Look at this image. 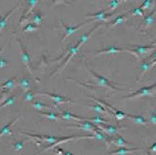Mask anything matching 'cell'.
Returning a JSON list of instances; mask_svg holds the SVG:
<instances>
[{"instance_id":"obj_1","label":"cell","mask_w":156,"mask_h":155,"mask_svg":"<svg viewBox=\"0 0 156 155\" xmlns=\"http://www.w3.org/2000/svg\"><path fill=\"white\" fill-rule=\"evenodd\" d=\"M84 67H85V69L92 75V77L94 79V83L97 86L105 87V88H108L110 90H115V91H123V89H122V88H119V87H117L116 85H114L111 80H109L108 79H106V78H105L103 76L99 75V74H97L96 72L93 71L91 68H89V67H87L86 65H84Z\"/></svg>"},{"instance_id":"obj_2","label":"cell","mask_w":156,"mask_h":155,"mask_svg":"<svg viewBox=\"0 0 156 155\" xmlns=\"http://www.w3.org/2000/svg\"><path fill=\"white\" fill-rule=\"evenodd\" d=\"M81 45H83V42H81L80 40L79 39L75 45L71 46L70 48H69L68 50H67V52H66V58L64 59V62H63L62 64H60V65H58V68L51 74V75H50V78H53L55 75H58V74H59L60 72H62V71L65 68V67L67 66V64H68L69 62L72 59V58L78 53L79 48H80V47Z\"/></svg>"},{"instance_id":"obj_3","label":"cell","mask_w":156,"mask_h":155,"mask_svg":"<svg viewBox=\"0 0 156 155\" xmlns=\"http://www.w3.org/2000/svg\"><path fill=\"white\" fill-rule=\"evenodd\" d=\"M155 48H156V43L151 44V45H145V46L132 45L131 48H125V49H126V52L131 53L138 60H141L142 57L145 56L146 54H147L148 52L154 50Z\"/></svg>"},{"instance_id":"obj_4","label":"cell","mask_w":156,"mask_h":155,"mask_svg":"<svg viewBox=\"0 0 156 155\" xmlns=\"http://www.w3.org/2000/svg\"><path fill=\"white\" fill-rule=\"evenodd\" d=\"M156 92V83L151 84L150 86H144L142 88L138 89L129 95L124 97L125 100H130V99H137V98H142V97H153Z\"/></svg>"},{"instance_id":"obj_5","label":"cell","mask_w":156,"mask_h":155,"mask_svg":"<svg viewBox=\"0 0 156 155\" xmlns=\"http://www.w3.org/2000/svg\"><path fill=\"white\" fill-rule=\"evenodd\" d=\"M18 132L20 134L25 136H28L30 138H35L38 142H46L49 143L50 146L54 145L56 142H58V140L62 139V136H54V135H46V134H33L30 132H24V131H20L18 130Z\"/></svg>"},{"instance_id":"obj_6","label":"cell","mask_w":156,"mask_h":155,"mask_svg":"<svg viewBox=\"0 0 156 155\" xmlns=\"http://www.w3.org/2000/svg\"><path fill=\"white\" fill-rule=\"evenodd\" d=\"M16 40H17V42L19 43L20 49H21V62L26 66V68L28 69L29 73L31 74V76L36 79V77H35V75H34V71H33V68H32V60H31L30 54L28 53V51H27L26 47L24 46V44L22 42V40L20 39L19 37H16Z\"/></svg>"},{"instance_id":"obj_7","label":"cell","mask_w":156,"mask_h":155,"mask_svg":"<svg viewBox=\"0 0 156 155\" xmlns=\"http://www.w3.org/2000/svg\"><path fill=\"white\" fill-rule=\"evenodd\" d=\"M91 22H94V20H93V19H90V20L88 19L87 21H85V22H83V23H80V24H78V25H75V26H68V25H66V24L63 22V20L62 19V20H60V24L62 25V28H63V30L65 31V33H64V36H63V37H62V41H60V45H62V44L64 42V40H65L67 37H69L71 35H73L74 33L77 32L79 29H80L83 26H85L86 24L91 23Z\"/></svg>"},{"instance_id":"obj_8","label":"cell","mask_w":156,"mask_h":155,"mask_svg":"<svg viewBox=\"0 0 156 155\" xmlns=\"http://www.w3.org/2000/svg\"><path fill=\"white\" fill-rule=\"evenodd\" d=\"M89 99H91V100H95L96 103H98V104H101V105H104L105 107H106V108H107L108 110H109L110 112H112L113 116H114L115 118H116L117 122H119V121L125 119V118L126 117V115H127V113H125V112L121 111V110H119V109H117V108H114V107H113L112 105H110L107 102H105V100H99V99H96V98H94V97H89Z\"/></svg>"},{"instance_id":"obj_9","label":"cell","mask_w":156,"mask_h":155,"mask_svg":"<svg viewBox=\"0 0 156 155\" xmlns=\"http://www.w3.org/2000/svg\"><path fill=\"white\" fill-rule=\"evenodd\" d=\"M37 95H45L47 97L51 98L54 102V104L57 107H58V104H71L74 103L71 99L64 97L62 95H59V94H54V93H49V92H37Z\"/></svg>"},{"instance_id":"obj_10","label":"cell","mask_w":156,"mask_h":155,"mask_svg":"<svg viewBox=\"0 0 156 155\" xmlns=\"http://www.w3.org/2000/svg\"><path fill=\"white\" fill-rule=\"evenodd\" d=\"M117 12H108L104 10H101L97 12H94V13H89V15L86 16V18H90L93 19L94 21H110L111 18L116 15Z\"/></svg>"},{"instance_id":"obj_11","label":"cell","mask_w":156,"mask_h":155,"mask_svg":"<svg viewBox=\"0 0 156 155\" xmlns=\"http://www.w3.org/2000/svg\"><path fill=\"white\" fill-rule=\"evenodd\" d=\"M68 127H76L79 129H83L85 131H89L93 133L96 129H98L99 127L97 125H95L94 123L90 122V121H80V122H77L74 125H68Z\"/></svg>"},{"instance_id":"obj_12","label":"cell","mask_w":156,"mask_h":155,"mask_svg":"<svg viewBox=\"0 0 156 155\" xmlns=\"http://www.w3.org/2000/svg\"><path fill=\"white\" fill-rule=\"evenodd\" d=\"M99 129L103 131L104 133H105L107 136L113 137L114 135H116L118 133V131H120L121 129H126L125 126H120V125H106V124H103V125H98Z\"/></svg>"},{"instance_id":"obj_13","label":"cell","mask_w":156,"mask_h":155,"mask_svg":"<svg viewBox=\"0 0 156 155\" xmlns=\"http://www.w3.org/2000/svg\"><path fill=\"white\" fill-rule=\"evenodd\" d=\"M123 52H126L125 48H118V47L110 46L105 49H101L97 51H90L86 54H91V55H104V54H115V53H123Z\"/></svg>"},{"instance_id":"obj_14","label":"cell","mask_w":156,"mask_h":155,"mask_svg":"<svg viewBox=\"0 0 156 155\" xmlns=\"http://www.w3.org/2000/svg\"><path fill=\"white\" fill-rule=\"evenodd\" d=\"M155 13H156V6H155V8L151 11V12L150 13V15H147L144 19H143V21H142L141 25H140V28L142 31H145L147 30L148 27H150L153 21H154V16H155Z\"/></svg>"},{"instance_id":"obj_15","label":"cell","mask_w":156,"mask_h":155,"mask_svg":"<svg viewBox=\"0 0 156 155\" xmlns=\"http://www.w3.org/2000/svg\"><path fill=\"white\" fill-rule=\"evenodd\" d=\"M62 112L59 114L60 118L62 120H74V121H77V122H80V121H88L89 117H80V116H77V115H74L71 112L69 111H65V110H62Z\"/></svg>"},{"instance_id":"obj_16","label":"cell","mask_w":156,"mask_h":155,"mask_svg":"<svg viewBox=\"0 0 156 155\" xmlns=\"http://www.w3.org/2000/svg\"><path fill=\"white\" fill-rule=\"evenodd\" d=\"M39 3L38 0H30V1H28V5H29V8L28 10H27L25 12H24V15L21 16V19H20V24H23L25 21H27L28 20V18H30V15H31V12L33 11V9L35 8V7Z\"/></svg>"},{"instance_id":"obj_17","label":"cell","mask_w":156,"mask_h":155,"mask_svg":"<svg viewBox=\"0 0 156 155\" xmlns=\"http://www.w3.org/2000/svg\"><path fill=\"white\" fill-rule=\"evenodd\" d=\"M152 67H151V60L150 59V58H145L143 62H141V65H140V69H141V71H142V73H141V75H140V77H139V79H137V83H139L140 80H141V79L143 78V76L145 75V74L150 70V69H151Z\"/></svg>"},{"instance_id":"obj_18","label":"cell","mask_w":156,"mask_h":155,"mask_svg":"<svg viewBox=\"0 0 156 155\" xmlns=\"http://www.w3.org/2000/svg\"><path fill=\"white\" fill-rule=\"evenodd\" d=\"M140 150H141V149H137V147H119L118 150H113L108 155H126L128 153L136 152V151H140Z\"/></svg>"},{"instance_id":"obj_19","label":"cell","mask_w":156,"mask_h":155,"mask_svg":"<svg viewBox=\"0 0 156 155\" xmlns=\"http://www.w3.org/2000/svg\"><path fill=\"white\" fill-rule=\"evenodd\" d=\"M128 16H130V11L126 12V13H124V15H121V16H117L115 19H113L112 21L108 22L107 27H108V28H111V27H114V26H117L119 24H122V23L125 22L126 20L128 18Z\"/></svg>"},{"instance_id":"obj_20","label":"cell","mask_w":156,"mask_h":155,"mask_svg":"<svg viewBox=\"0 0 156 155\" xmlns=\"http://www.w3.org/2000/svg\"><path fill=\"white\" fill-rule=\"evenodd\" d=\"M19 118H20L19 116L16 117V118H15L12 121H11L9 124H7L6 125H4L2 127L1 129H0V138H1L2 136H5V135H12L13 132L11 130V127L17 122V121L19 120Z\"/></svg>"},{"instance_id":"obj_21","label":"cell","mask_w":156,"mask_h":155,"mask_svg":"<svg viewBox=\"0 0 156 155\" xmlns=\"http://www.w3.org/2000/svg\"><path fill=\"white\" fill-rule=\"evenodd\" d=\"M111 144L116 145L120 147H128L130 146V144L128 143L126 140H125L121 135H119V134H116V135L111 137Z\"/></svg>"},{"instance_id":"obj_22","label":"cell","mask_w":156,"mask_h":155,"mask_svg":"<svg viewBox=\"0 0 156 155\" xmlns=\"http://www.w3.org/2000/svg\"><path fill=\"white\" fill-rule=\"evenodd\" d=\"M17 85V79L16 77H12L9 79H7L6 82L0 85V89L2 90H7V91H10L12 89H13Z\"/></svg>"},{"instance_id":"obj_23","label":"cell","mask_w":156,"mask_h":155,"mask_svg":"<svg viewBox=\"0 0 156 155\" xmlns=\"http://www.w3.org/2000/svg\"><path fill=\"white\" fill-rule=\"evenodd\" d=\"M17 85L21 88L23 91L27 92L31 89L32 87V83H31V80L28 78H21L17 80Z\"/></svg>"},{"instance_id":"obj_24","label":"cell","mask_w":156,"mask_h":155,"mask_svg":"<svg viewBox=\"0 0 156 155\" xmlns=\"http://www.w3.org/2000/svg\"><path fill=\"white\" fill-rule=\"evenodd\" d=\"M126 117L131 119L135 124H138L141 125H148V121L147 119H145V117L141 116V115H131V114H127Z\"/></svg>"},{"instance_id":"obj_25","label":"cell","mask_w":156,"mask_h":155,"mask_svg":"<svg viewBox=\"0 0 156 155\" xmlns=\"http://www.w3.org/2000/svg\"><path fill=\"white\" fill-rule=\"evenodd\" d=\"M17 9H18V6H16V7H15L13 9H12L4 17H1V16H0V32H1L3 29L6 28V27H7V21H8V18H9V17L12 15V13L17 10Z\"/></svg>"},{"instance_id":"obj_26","label":"cell","mask_w":156,"mask_h":155,"mask_svg":"<svg viewBox=\"0 0 156 155\" xmlns=\"http://www.w3.org/2000/svg\"><path fill=\"white\" fill-rule=\"evenodd\" d=\"M31 105L33 107H35V108L38 111H41L42 109H49V110H54V107L49 105V104H43V103H40V102H37V100H34L32 102Z\"/></svg>"},{"instance_id":"obj_27","label":"cell","mask_w":156,"mask_h":155,"mask_svg":"<svg viewBox=\"0 0 156 155\" xmlns=\"http://www.w3.org/2000/svg\"><path fill=\"white\" fill-rule=\"evenodd\" d=\"M90 107V108H92L93 110H95L96 112L98 113H105V114H109V115H113L112 112H110L109 110H108L106 107H105L104 105H101L100 104H92V105H88Z\"/></svg>"},{"instance_id":"obj_28","label":"cell","mask_w":156,"mask_h":155,"mask_svg":"<svg viewBox=\"0 0 156 155\" xmlns=\"http://www.w3.org/2000/svg\"><path fill=\"white\" fill-rule=\"evenodd\" d=\"M38 114L40 115H42L44 117H46L48 120H51V121H58V120H62L60 118L59 114H57L55 112H43V111H37Z\"/></svg>"},{"instance_id":"obj_29","label":"cell","mask_w":156,"mask_h":155,"mask_svg":"<svg viewBox=\"0 0 156 155\" xmlns=\"http://www.w3.org/2000/svg\"><path fill=\"white\" fill-rule=\"evenodd\" d=\"M28 140H21V141H16V142H15L12 144V150H15V151H17V152H20V151H22L23 149H24V146H25V144L26 142Z\"/></svg>"},{"instance_id":"obj_30","label":"cell","mask_w":156,"mask_h":155,"mask_svg":"<svg viewBox=\"0 0 156 155\" xmlns=\"http://www.w3.org/2000/svg\"><path fill=\"white\" fill-rule=\"evenodd\" d=\"M30 19L32 20V23L36 24L37 26L40 25V23H41L42 21V13L40 12L39 11H37V12H35L34 15L30 17Z\"/></svg>"},{"instance_id":"obj_31","label":"cell","mask_w":156,"mask_h":155,"mask_svg":"<svg viewBox=\"0 0 156 155\" xmlns=\"http://www.w3.org/2000/svg\"><path fill=\"white\" fill-rule=\"evenodd\" d=\"M88 121H90V122L94 123L95 125H103V124L108 123V121H109V120H108V119H105V118H101V117H100V116H97V117L89 118V119H88Z\"/></svg>"},{"instance_id":"obj_32","label":"cell","mask_w":156,"mask_h":155,"mask_svg":"<svg viewBox=\"0 0 156 155\" xmlns=\"http://www.w3.org/2000/svg\"><path fill=\"white\" fill-rule=\"evenodd\" d=\"M16 95H12V96L9 97L2 104H0V110H1L2 108H4V107H6V106L12 105L13 104L16 103Z\"/></svg>"},{"instance_id":"obj_33","label":"cell","mask_w":156,"mask_h":155,"mask_svg":"<svg viewBox=\"0 0 156 155\" xmlns=\"http://www.w3.org/2000/svg\"><path fill=\"white\" fill-rule=\"evenodd\" d=\"M123 2H126L125 0H112V1L109 2V8H108V12H112V11H114L115 9L117 8V7L121 4V3H123Z\"/></svg>"},{"instance_id":"obj_34","label":"cell","mask_w":156,"mask_h":155,"mask_svg":"<svg viewBox=\"0 0 156 155\" xmlns=\"http://www.w3.org/2000/svg\"><path fill=\"white\" fill-rule=\"evenodd\" d=\"M39 29V26L34 24V23H28L27 25H25V27L22 29V32L23 33H26V32H34V31H37Z\"/></svg>"},{"instance_id":"obj_35","label":"cell","mask_w":156,"mask_h":155,"mask_svg":"<svg viewBox=\"0 0 156 155\" xmlns=\"http://www.w3.org/2000/svg\"><path fill=\"white\" fill-rule=\"evenodd\" d=\"M36 95H37V93H35L32 90L27 91L25 93V95H24V100H26V102H29V103H32V102H34V98L36 97Z\"/></svg>"},{"instance_id":"obj_36","label":"cell","mask_w":156,"mask_h":155,"mask_svg":"<svg viewBox=\"0 0 156 155\" xmlns=\"http://www.w3.org/2000/svg\"><path fill=\"white\" fill-rule=\"evenodd\" d=\"M153 5H154V1H152V0H146V1H144L140 5V7L145 11V10H147V9L151 8V7H153Z\"/></svg>"},{"instance_id":"obj_37","label":"cell","mask_w":156,"mask_h":155,"mask_svg":"<svg viewBox=\"0 0 156 155\" xmlns=\"http://www.w3.org/2000/svg\"><path fill=\"white\" fill-rule=\"evenodd\" d=\"M144 10L141 8V7H137V8L133 9L132 11H130V16H144Z\"/></svg>"},{"instance_id":"obj_38","label":"cell","mask_w":156,"mask_h":155,"mask_svg":"<svg viewBox=\"0 0 156 155\" xmlns=\"http://www.w3.org/2000/svg\"><path fill=\"white\" fill-rule=\"evenodd\" d=\"M54 152L58 155H74L72 154L71 152H68V151H64L62 147H55V150H54Z\"/></svg>"},{"instance_id":"obj_39","label":"cell","mask_w":156,"mask_h":155,"mask_svg":"<svg viewBox=\"0 0 156 155\" xmlns=\"http://www.w3.org/2000/svg\"><path fill=\"white\" fill-rule=\"evenodd\" d=\"M150 122L156 125V110L153 109L151 114V118H150Z\"/></svg>"},{"instance_id":"obj_40","label":"cell","mask_w":156,"mask_h":155,"mask_svg":"<svg viewBox=\"0 0 156 155\" xmlns=\"http://www.w3.org/2000/svg\"><path fill=\"white\" fill-rule=\"evenodd\" d=\"M9 66V62H7L6 59L0 58V68H5V67H8Z\"/></svg>"},{"instance_id":"obj_41","label":"cell","mask_w":156,"mask_h":155,"mask_svg":"<svg viewBox=\"0 0 156 155\" xmlns=\"http://www.w3.org/2000/svg\"><path fill=\"white\" fill-rule=\"evenodd\" d=\"M148 151L150 152H156V142L154 144H152V146L148 149Z\"/></svg>"},{"instance_id":"obj_42","label":"cell","mask_w":156,"mask_h":155,"mask_svg":"<svg viewBox=\"0 0 156 155\" xmlns=\"http://www.w3.org/2000/svg\"><path fill=\"white\" fill-rule=\"evenodd\" d=\"M146 154H147V155H151V152H150V151H148V150H147V151L146 152Z\"/></svg>"},{"instance_id":"obj_43","label":"cell","mask_w":156,"mask_h":155,"mask_svg":"<svg viewBox=\"0 0 156 155\" xmlns=\"http://www.w3.org/2000/svg\"><path fill=\"white\" fill-rule=\"evenodd\" d=\"M2 52V47H0V53Z\"/></svg>"}]
</instances>
